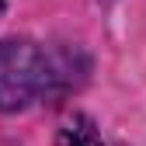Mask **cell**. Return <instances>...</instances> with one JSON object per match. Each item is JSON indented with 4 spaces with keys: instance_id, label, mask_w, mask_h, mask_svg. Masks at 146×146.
Returning a JSON list of instances; mask_svg holds the SVG:
<instances>
[{
    "instance_id": "2",
    "label": "cell",
    "mask_w": 146,
    "mask_h": 146,
    "mask_svg": "<svg viewBox=\"0 0 146 146\" xmlns=\"http://www.w3.org/2000/svg\"><path fill=\"white\" fill-rule=\"evenodd\" d=\"M56 146H104V139L87 115H70L56 132Z\"/></svg>"
},
{
    "instance_id": "1",
    "label": "cell",
    "mask_w": 146,
    "mask_h": 146,
    "mask_svg": "<svg viewBox=\"0 0 146 146\" xmlns=\"http://www.w3.org/2000/svg\"><path fill=\"white\" fill-rule=\"evenodd\" d=\"M90 59L77 45L35 38H0V111H21L35 101H56L87 80Z\"/></svg>"
},
{
    "instance_id": "3",
    "label": "cell",
    "mask_w": 146,
    "mask_h": 146,
    "mask_svg": "<svg viewBox=\"0 0 146 146\" xmlns=\"http://www.w3.org/2000/svg\"><path fill=\"white\" fill-rule=\"evenodd\" d=\"M4 7H7V0H0V14H4Z\"/></svg>"
}]
</instances>
